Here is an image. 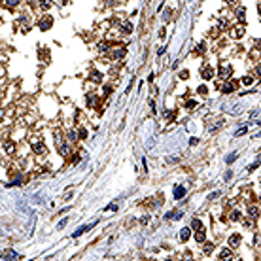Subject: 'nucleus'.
<instances>
[{"label":"nucleus","instance_id":"obj_24","mask_svg":"<svg viewBox=\"0 0 261 261\" xmlns=\"http://www.w3.org/2000/svg\"><path fill=\"white\" fill-rule=\"evenodd\" d=\"M95 102H97V97H93V95L89 93V95H87V104H89V106H93Z\"/></svg>","mask_w":261,"mask_h":261},{"label":"nucleus","instance_id":"obj_38","mask_svg":"<svg viewBox=\"0 0 261 261\" xmlns=\"http://www.w3.org/2000/svg\"><path fill=\"white\" fill-rule=\"evenodd\" d=\"M40 4H42V8H49L51 2H40Z\"/></svg>","mask_w":261,"mask_h":261},{"label":"nucleus","instance_id":"obj_3","mask_svg":"<svg viewBox=\"0 0 261 261\" xmlns=\"http://www.w3.org/2000/svg\"><path fill=\"white\" fill-rule=\"evenodd\" d=\"M233 259V252H231V248H223L220 252V261H231Z\"/></svg>","mask_w":261,"mask_h":261},{"label":"nucleus","instance_id":"obj_30","mask_svg":"<svg viewBox=\"0 0 261 261\" xmlns=\"http://www.w3.org/2000/svg\"><path fill=\"white\" fill-rule=\"evenodd\" d=\"M4 4L8 6V8H14V6H15V4H19V2H15V0H6Z\"/></svg>","mask_w":261,"mask_h":261},{"label":"nucleus","instance_id":"obj_41","mask_svg":"<svg viewBox=\"0 0 261 261\" xmlns=\"http://www.w3.org/2000/svg\"><path fill=\"white\" fill-rule=\"evenodd\" d=\"M256 72H257V74L261 76V66H257V68H256Z\"/></svg>","mask_w":261,"mask_h":261},{"label":"nucleus","instance_id":"obj_13","mask_svg":"<svg viewBox=\"0 0 261 261\" xmlns=\"http://www.w3.org/2000/svg\"><path fill=\"white\" fill-rule=\"evenodd\" d=\"M242 32H244L242 27H235V28H231V36H233V38H240V36H242Z\"/></svg>","mask_w":261,"mask_h":261},{"label":"nucleus","instance_id":"obj_22","mask_svg":"<svg viewBox=\"0 0 261 261\" xmlns=\"http://www.w3.org/2000/svg\"><path fill=\"white\" fill-rule=\"evenodd\" d=\"M123 55H125V49H117V51H114V53H112V57L114 59H119V57H123Z\"/></svg>","mask_w":261,"mask_h":261},{"label":"nucleus","instance_id":"obj_23","mask_svg":"<svg viewBox=\"0 0 261 261\" xmlns=\"http://www.w3.org/2000/svg\"><path fill=\"white\" fill-rule=\"evenodd\" d=\"M78 136H80V138H87V130L83 129V127H80V129H78Z\"/></svg>","mask_w":261,"mask_h":261},{"label":"nucleus","instance_id":"obj_2","mask_svg":"<svg viewBox=\"0 0 261 261\" xmlns=\"http://www.w3.org/2000/svg\"><path fill=\"white\" fill-rule=\"evenodd\" d=\"M51 25H53V19H51L49 15H45V17L40 19V28H42V30H47V28H51Z\"/></svg>","mask_w":261,"mask_h":261},{"label":"nucleus","instance_id":"obj_19","mask_svg":"<svg viewBox=\"0 0 261 261\" xmlns=\"http://www.w3.org/2000/svg\"><path fill=\"white\" fill-rule=\"evenodd\" d=\"M252 78L250 76H244V78H240V83H242V85H252Z\"/></svg>","mask_w":261,"mask_h":261},{"label":"nucleus","instance_id":"obj_10","mask_svg":"<svg viewBox=\"0 0 261 261\" xmlns=\"http://www.w3.org/2000/svg\"><path fill=\"white\" fill-rule=\"evenodd\" d=\"M165 218H167V220H180V218H182V212H180V210H172V212H168Z\"/></svg>","mask_w":261,"mask_h":261},{"label":"nucleus","instance_id":"obj_1","mask_svg":"<svg viewBox=\"0 0 261 261\" xmlns=\"http://www.w3.org/2000/svg\"><path fill=\"white\" fill-rule=\"evenodd\" d=\"M15 259H21V256L11 252V250H6V252L2 254V261H15Z\"/></svg>","mask_w":261,"mask_h":261},{"label":"nucleus","instance_id":"obj_25","mask_svg":"<svg viewBox=\"0 0 261 261\" xmlns=\"http://www.w3.org/2000/svg\"><path fill=\"white\" fill-rule=\"evenodd\" d=\"M108 47H110V44H108V42H100V44H99V49H100V51H106Z\"/></svg>","mask_w":261,"mask_h":261},{"label":"nucleus","instance_id":"obj_27","mask_svg":"<svg viewBox=\"0 0 261 261\" xmlns=\"http://www.w3.org/2000/svg\"><path fill=\"white\" fill-rule=\"evenodd\" d=\"M178 76H180V80H187V78H189V72H187V70H182Z\"/></svg>","mask_w":261,"mask_h":261},{"label":"nucleus","instance_id":"obj_36","mask_svg":"<svg viewBox=\"0 0 261 261\" xmlns=\"http://www.w3.org/2000/svg\"><path fill=\"white\" fill-rule=\"evenodd\" d=\"M189 144H191V146H197V144H199V138H195V136H193V138H189Z\"/></svg>","mask_w":261,"mask_h":261},{"label":"nucleus","instance_id":"obj_7","mask_svg":"<svg viewBox=\"0 0 261 261\" xmlns=\"http://www.w3.org/2000/svg\"><path fill=\"white\" fill-rule=\"evenodd\" d=\"M239 244H240V235H237V233H235V235H231V237H229V246L237 248Z\"/></svg>","mask_w":261,"mask_h":261},{"label":"nucleus","instance_id":"obj_34","mask_svg":"<svg viewBox=\"0 0 261 261\" xmlns=\"http://www.w3.org/2000/svg\"><path fill=\"white\" fill-rule=\"evenodd\" d=\"M185 106H187V108H195V106H197V102H195V100H187V104H185Z\"/></svg>","mask_w":261,"mask_h":261},{"label":"nucleus","instance_id":"obj_15","mask_svg":"<svg viewBox=\"0 0 261 261\" xmlns=\"http://www.w3.org/2000/svg\"><path fill=\"white\" fill-rule=\"evenodd\" d=\"M189 237H191V231H189L187 227H184V229H182V233H180V239H182V240L185 242V240H187Z\"/></svg>","mask_w":261,"mask_h":261},{"label":"nucleus","instance_id":"obj_17","mask_svg":"<svg viewBox=\"0 0 261 261\" xmlns=\"http://www.w3.org/2000/svg\"><path fill=\"white\" fill-rule=\"evenodd\" d=\"M248 212H250V216H252V218L259 216V208H257V206H250V210H248Z\"/></svg>","mask_w":261,"mask_h":261},{"label":"nucleus","instance_id":"obj_5","mask_svg":"<svg viewBox=\"0 0 261 261\" xmlns=\"http://www.w3.org/2000/svg\"><path fill=\"white\" fill-rule=\"evenodd\" d=\"M93 225H95V223H89V225H83V227H80V229H76V231H74V233H72V237H74V239H76V237H80V235L87 233V231H89L91 227H93Z\"/></svg>","mask_w":261,"mask_h":261},{"label":"nucleus","instance_id":"obj_39","mask_svg":"<svg viewBox=\"0 0 261 261\" xmlns=\"http://www.w3.org/2000/svg\"><path fill=\"white\" fill-rule=\"evenodd\" d=\"M106 210H117L116 204H110V206H106Z\"/></svg>","mask_w":261,"mask_h":261},{"label":"nucleus","instance_id":"obj_37","mask_svg":"<svg viewBox=\"0 0 261 261\" xmlns=\"http://www.w3.org/2000/svg\"><path fill=\"white\" fill-rule=\"evenodd\" d=\"M174 116H176L174 112H167V114H165V117H167V119H174Z\"/></svg>","mask_w":261,"mask_h":261},{"label":"nucleus","instance_id":"obj_14","mask_svg":"<svg viewBox=\"0 0 261 261\" xmlns=\"http://www.w3.org/2000/svg\"><path fill=\"white\" fill-rule=\"evenodd\" d=\"M121 32H127V34H129V32H133V25H130L129 21H123V23H121Z\"/></svg>","mask_w":261,"mask_h":261},{"label":"nucleus","instance_id":"obj_4","mask_svg":"<svg viewBox=\"0 0 261 261\" xmlns=\"http://www.w3.org/2000/svg\"><path fill=\"white\" fill-rule=\"evenodd\" d=\"M220 89L223 91V93H231V91L237 89V83H235V81H227V83H223V85H221Z\"/></svg>","mask_w":261,"mask_h":261},{"label":"nucleus","instance_id":"obj_32","mask_svg":"<svg viewBox=\"0 0 261 261\" xmlns=\"http://www.w3.org/2000/svg\"><path fill=\"white\" fill-rule=\"evenodd\" d=\"M235 159H237V153H231V155H229L227 159H225V161H227V163H233Z\"/></svg>","mask_w":261,"mask_h":261},{"label":"nucleus","instance_id":"obj_12","mask_svg":"<svg viewBox=\"0 0 261 261\" xmlns=\"http://www.w3.org/2000/svg\"><path fill=\"white\" fill-rule=\"evenodd\" d=\"M34 151L40 153V155H44V153L47 151V148H45V146L42 144V142H36V144H34Z\"/></svg>","mask_w":261,"mask_h":261},{"label":"nucleus","instance_id":"obj_26","mask_svg":"<svg viewBox=\"0 0 261 261\" xmlns=\"http://www.w3.org/2000/svg\"><path fill=\"white\" fill-rule=\"evenodd\" d=\"M197 93H199V95H206V93H208V89H206V85H199V89H197Z\"/></svg>","mask_w":261,"mask_h":261},{"label":"nucleus","instance_id":"obj_16","mask_svg":"<svg viewBox=\"0 0 261 261\" xmlns=\"http://www.w3.org/2000/svg\"><path fill=\"white\" fill-rule=\"evenodd\" d=\"M91 81H97V83L102 81V74L100 72H91Z\"/></svg>","mask_w":261,"mask_h":261},{"label":"nucleus","instance_id":"obj_33","mask_svg":"<svg viewBox=\"0 0 261 261\" xmlns=\"http://www.w3.org/2000/svg\"><path fill=\"white\" fill-rule=\"evenodd\" d=\"M68 138H70V140L74 142V140L78 138V133H74V130H72V133H68Z\"/></svg>","mask_w":261,"mask_h":261},{"label":"nucleus","instance_id":"obj_28","mask_svg":"<svg viewBox=\"0 0 261 261\" xmlns=\"http://www.w3.org/2000/svg\"><path fill=\"white\" fill-rule=\"evenodd\" d=\"M246 130H248V127L244 125V127H240V129L237 130V133H235V135H237V136H240V135H244V133H246Z\"/></svg>","mask_w":261,"mask_h":261},{"label":"nucleus","instance_id":"obj_20","mask_svg":"<svg viewBox=\"0 0 261 261\" xmlns=\"http://www.w3.org/2000/svg\"><path fill=\"white\" fill-rule=\"evenodd\" d=\"M240 216H242V214H240L239 210H233V214H231V220H233V221H239Z\"/></svg>","mask_w":261,"mask_h":261},{"label":"nucleus","instance_id":"obj_6","mask_svg":"<svg viewBox=\"0 0 261 261\" xmlns=\"http://www.w3.org/2000/svg\"><path fill=\"white\" fill-rule=\"evenodd\" d=\"M201 74H203L204 80H212V78H214V68H212V66H204Z\"/></svg>","mask_w":261,"mask_h":261},{"label":"nucleus","instance_id":"obj_18","mask_svg":"<svg viewBox=\"0 0 261 261\" xmlns=\"http://www.w3.org/2000/svg\"><path fill=\"white\" fill-rule=\"evenodd\" d=\"M214 252V244L212 242H204V254H212Z\"/></svg>","mask_w":261,"mask_h":261},{"label":"nucleus","instance_id":"obj_11","mask_svg":"<svg viewBox=\"0 0 261 261\" xmlns=\"http://www.w3.org/2000/svg\"><path fill=\"white\" fill-rule=\"evenodd\" d=\"M218 74H220V78H221V80H225V78H227V76L231 74V66H221V68H220V72H218Z\"/></svg>","mask_w":261,"mask_h":261},{"label":"nucleus","instance_id":"obj_8","mask_svg":"<svg viewBox=\"0 0 261 261\" xmlns=\"http://www.w3.org/2000/svg\"><path fill=\"white\" fill-rule=\"evenodd\" d=\"M185 195V187L184 185H176L174 187V199H182Z\"/></svg>","mask_w":261,"mask_h":261},{"label":"nucleus","instance_id":"obj_42","mask_svg":"<svg viewBox=\"0 0 261 261\" xmlns=\"http://www.w3.org/2000/svg\"><path fill=\"white\" fill-rule=\"evenodd\" d=\"M257 11H259V14H261V4H259V6H257Z\"/></svg>","mask_w":261,"mask_h":261},{"label":"nucleus","instance_id":"obj_29","mask_svg":"<svg viewBox=\"0 0 261 261\" xmlns=\"http://www.w3.org/2000/svg\"><path fill=\"white\" fill-rule=\"evenodd\" d=\"M191 225H193V229H201V227H203V225H201V221H199V220H193V223H191Z\"/></svg>","mask_w":261,"mask_h":261},{"label":"nucleus","instance_id":"obj_21","mask_svg":"<svg viewBox=\"0 0 261 261\" xmlns=\"http://www.w3.org/2000/svg\"><path fill=\"white\" fill-rule=\"evenodd\" d=\"M4 148H6V151H8V153H11V151L15 149V144H14V142H6Z\"/></svg>","mask_w":261,"mask_h":261},{"label":"nucleus","instance_id":"obj_35","mask_svg":"<svg viewBox=\"0 0 261 261\" xmlns=\"http://www.w3.org/2000/svg\"><path fill=\"white\" fill-rule=\"evenodd\" d=\"M197 53H204V44H199L197 45Z\"/></svg>","mask_w":261,"mask_h":261},{"label":"nucleus","instance_id":"obj_31","mask_svg":"<svg viewBox=\"0 0 261 261\" xmlns=\"http://www.w3.org/2000/svg\"><path fill=\"white\" fill-rule=\"evenodd\" d=\"M257 167H259V161H256L254 165H250V168H248V170H250V172H254V170H256Z\"/></svg>","mask_w":261,"mask_h":261},{"label":"nucleus","instance_id":"obj_43","mask_svg":"<svg viewBox=\"0 0 261 261\" xmlns=\"http://www.w3.org/2000/svg\"><path fill=\"white\" fill-rule=\"evenodd\" d=\"M167 261H170V259H167Z\"/></svg>","mask_w":261,"mask_h":261},{"label":"nucleus","instance_id":"obj_9","mask_svg":"<svg viewBox=\"0 0 261 261\" xmlns=\"http://www.w3.org/2000/svg\"><path fill=\"white\" fill-rule=\"evenodd\" d=\"M195 239H197V242H204V240H206V233H204L203 227H201V229L195 233Z\"/></svg>","mask_w":261,"mask_h":261},{"label":"nucleus","instance_id":"obj_40","mask_svg":"<svg viewBox=\"0 0 261 261\" xmlns=\"http://www.w3.org/2000/svg\"><path fill=\"white\" fill-rule=\"evenodd\" d=\"M239 17H240V21H242V17H244V9H242V8L239 9Z\"/></svg>","mask_w":261,"mask_h":261}]
</instances>
